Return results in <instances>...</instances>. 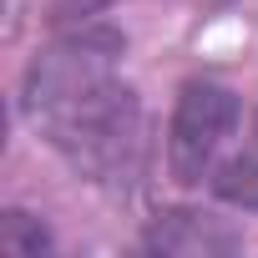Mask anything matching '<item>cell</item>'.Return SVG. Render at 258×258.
<instances>
[{
    "mask_svg": "<svg viewBox=\"0 0 258 258\" xmlns=\"http://www.w3.org/2000/svg\"><path fill=\"white\" fill-rule=\"evenodd\" d=\"M238 126V96L223 81H187L172 106L167 126V172L182 187H198L213 172L218 147L233 137Z\"/></svg>",
    "mask_w": 258,
    "mask_h": 258,
    "instance_id": "2",
    "label": "cell"
},
{
    "mask_svg": "<svg viewBox=\"0 0 258 258\" xmlns=\"http://www.w3.org/2000/svg\"><path fill=\"white\" fill-rule=\"evenodd\" d=\"M121 36L106 26L61 31L26 66L21 106L36 132L86 182H126L142 147L137 91L116 76Z\"/></svg>",
    "mask_w": 258,
    "mask_h": 258,
    "instance_id": "1",
    "label": "cell"
},
{
    "mask_svg": "<svg viewBox=\"0 0 258 258\" xmlns=\"http://www.w3.org/2000/svg\"><path fill=\"white\" fill-rule=\"evenodd\" d=\"M106 6H116V0H56L51 16H56V21H86V16H96V11H106Z\"/></svg>",
    "mask_w": 258,
    "mask_h": 258,
    "instance_id": "6",
    "label": "cell"
},
{
    "mask_svg": "<svg viewBox=\"0 0 258 258\" xmlns=\"http://www.w3.org/2000/svg\"><path fill=\"white\" fill-rule=\"evenodd\" d=\"M0 248H6V253H46L51 248V233L31 213L11 208V213H0Z\"/></svg>",
    "mask_w": 258,
    "mask_h": 258,
    "instance_id": "5",
    "label": "cell"
},
{
    "mask_svg": "<svg viewBox=\"0 0 258 258\" xmlns=\"http://www.w3.org/2000/svg\"><path fill=\"white\" fill-rule=\"evenodd\" d=\"M142 248L147 253H172V258H213V253H233L238 248V233L208 213H162L152 218V228L142 233Z\"/></svg>",
    "mask_w": 258,
    "mask_h": 258,
    "instance_id": "3",
    "label": "cell"
},
{
    "mask_svg": "<svg viewBox=\"0 0 258 258\" xmlns=\"http://www.w3.org/2000/svg\"><path fill=\"white\" fill-rule=\"evenodd\" d=\"M213 192L233 208H253L258 213V111H253V126H248V142L238 147V157H228L213 177Z\"/></svg>",
    "mask_w": 258,
    "mask_h": 258,
    "instance_id": "4",
    "label": "cell"
}]
</instances>
